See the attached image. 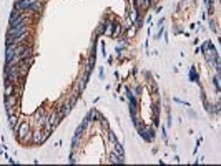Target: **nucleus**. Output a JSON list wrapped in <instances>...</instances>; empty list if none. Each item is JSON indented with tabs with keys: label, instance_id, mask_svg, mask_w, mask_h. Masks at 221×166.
Listing matches in <instances>:
<instances>
[{
	"label": "nucleus",
	"instance_id": "obj_1",
	"mask_svg": "<svg viewBox=\"0 0 221 166\" xmlns=\"http://www.w3.org/2000/svg\"><path fill=\"white\" fill-rule=\"evenodd\" d=\"M47 133L45 131H35V133H32V141H33V143H43L45 141V138H47Z\"/></svg>",
	"mask_w": 221,
	"mask_h": 166
},
{
	"label": "nucleus",
	"instance_id": "obj_2",
	"mask_svg": "<svg viewBox=\"0 0 221 166\" xmlns=\"http://www.w3.org/2000/svg\"><path fill=\"white\" fill-rule=\"evenodd\" d=\"M29 133H30V126H29V123H25V121H23L22 125L17 128V135H19V140L22 138V136L29 135Z\"/></svg>",
	"mask_w": 221,
	"mask_h": 166
},
{
	"label": "nucleus",
	"instance_id": "obj_3",
	"mask_svg": "<svg viewBox=\"0 0 221 166\" xmlns=\"http://www.w3.org/2000/svg\"><path fill=\"white\" fill-rule=\"evenodd\" d=\"M138 22V7L133 5V8H130V23Z\"/></svg>",
	"mask_w": 221,
	"mask_h": 166
},
{
	"label": "nucleus",
	"instance_id": "obj_4",
	"mask_svg": "<svg viewBox=\"0 0 221 166\" xmlns=\"http://www.w3.org/2000/svg\"><path fill=\"white\" fill-rule=\"evenodd\" d=\"M15 101H17L15 97H12V95H7V97H5V108H12L13 105H15Z\"/></svg>",
	"mask_w": 221,
	"mask_h": 166
},
{
	"label": "nucleus",
	"instance_id": "obj_5",
	"mask_svg": "<svg viewBox=\"0 0 221 166\" xmlns=\"http://www.w3.org/2000/svg\"><path fill=\"white\" fill-rule=\"evenodd\" d=\"M8 120H10V128H12L13 131H17V128H19V118H17L15 115H13V116L10 115Z\"/></svg>",
	"mask_w": 221,
	"mask_h": 166
},
{
	"label": "nucleus",
	"instance_id": "obj_6",
	"mask_svg": "<svg viewBox=\"0 0 221 166\" xmlns=\"http://www.w3.org/2000/svg\"><path fill=\"white\" fill-rule=\"evenodd\" d=\"M113 153H115V154H118V156H123V154H125V151H123V146H121V144L118 143V141H117V143H115V151H113Z\"/></svg>",
	"mask_w": 221,
	"mask_h": 166
},
{
	"label": "nucleus",
	"instance_id": "obj_7",
	"mask_svg": "<svg viewBox=\"0 0 221 166\" xmlns=\"http://www.w3.org/2000/svg\"><path fill=\"white\" fill-rule=\"evenodd\" d=\"M189 78H191L193 82H198V80H196V78H198V75H196L195 68H191V72H189Z\"/></svg>",
	"mask_w": 221,
	"mask_h": 166
},
{
	"label": "nucleus",
	"instance_id": "obj_8",
	"mask_svg": "<svg viewBox=\"0 0 221 166\" xmlns=\"http://www.w3.org/2000/svg\"><path fill=\"white\" fill-rule=\"evenodd\" d=\"M108 138H110V141H111V143H117V136H115V133L113 131H108Z\"/></svg>",
	"mask_w": 221,
	"mask_h": 166
}]
</instances>
